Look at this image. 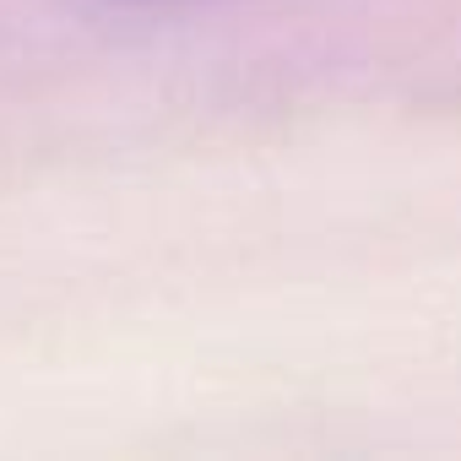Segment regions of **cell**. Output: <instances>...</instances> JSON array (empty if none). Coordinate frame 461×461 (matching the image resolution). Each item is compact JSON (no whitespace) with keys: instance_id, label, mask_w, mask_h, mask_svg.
I'll use <instances>...</instances> for the list:
<instances>
[{"instance_id":"obj_1","label":"cell","mask_w":461,"mask_h":461,"mask_svg":"<svg viewBox=\"0 0 461 461\" xmlns=\"http://www.w3.org/2000/svg\"><path fill=\"white\" fill-rule=\"evenodd\" d=\"M131 6H158V0H131Z\"/></svg>"}]
</instances>
